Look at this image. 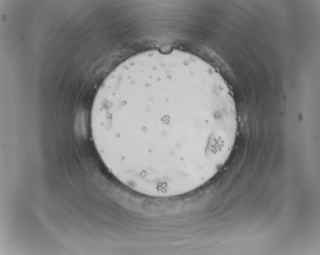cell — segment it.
Wrapping results in <instances>:
<instances>
[{
  "label": "cell",
  "instance_id": "obj_1",
  "mask_svg": "<svg viewBox=\"0 0 320 255\" xmlns=\"http://www.w3.org/2000/svg\"><path fill=\"white\" fill-rule=\"evenodd\" d=\"M180 71H122L92 106L91 135L101 159L117 180L145 195L197 188L225 164L235 143L237 117L206 80L192 86Z\"/></svg>",
  "mask_w": 320,
  "mask_h": 255
}]
</instances>
